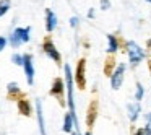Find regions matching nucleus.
<instances>
[{
    "label": "nucleus",
    "instance_id": "obj_22",
    "mask_svg": "<svg viewBox=\"0 0 151 135\" xmlns=\"http://www.w3.org/2000/svg\"><path fill=\"white\" fill-rule=\"evenodd\" d=\"M70 25H72V26H76V25H78V18L73 17L72 20H70Z\"/></svg>",
    "mask_w": 151,
    "mask_h": 135
},
{
    "label": "nucleus",
    "instance_id": "obj_9",
    "mask_svg": "<svg viewBox=\"0 0 151 135\" xmlns=\"http://www.w3.org/2000/svg\"><path fill=\"white\" fill-rule=\"evenodd\" d=\"M36 108H37V121H39L41 135H47V134H46V127H44V117H42V103H41V99H37V101H36Z\"/></svg>",
    "mask_w": 151,
    "mask_h": 135
},
{
    "label": "nucleus",
    "instance_id": "obj_12",
    "mask_svg": "<svg viewBox=\"0 0 151 135\" xmlns=\"http://www.w3.org/2000/svg\"><path fill=\"white\" fill-rule=\"evenodd\" d=\"M75 127L76 129V124H75V121H73V117H72V114H65V119H63V132H72V129Z\"/></svg>",
    "mask_w": 151,
    "mask_h": 135
},
{
    "label": "nucleus",
    "instance_id": "obj_19",
    "mask_svg": "<svg viewBox=\"0 0 151 135\" xmlns=\"http://www.w3.org/2000/svg\"><path fill=\"white\" fill-rule=\"evenodd\" d=\"M13 62L17 64V65H23L24 60H23V57H21V56H13Z\"/></svg>",
    "mask_w": 151,
    "mask_h": 135
},
{
    "label": "nucleus",
    "instance_id": "obj_18",
    "mask_svg": "<svg viewBox=\"0 0 151 135\" xmlns=\"http://www.w3.org/2000/svg\"><path fill=\"white\" fill-rule=\"evenodd\" d=\"M8 91H10V93H15V95H17V93L20 91V88H18L17 83H8Z\"/></svg>",
    "mask_w": 151,
    "mask_h": 135
},
{
    "label": "nucleus",
    "instance_id": "obj_16",
    "mask_svg": "<svg viewBox=\"0 0 151 135\" xmlns=\"http://www.w3.org/2000/svg\"><path fill=\"white\" fill-rule=\"evenodd\" d=\"M143 135H151V112L146 114V125L143 129Z\"/></svg>",
    "mask_w": 151,
    "mask_h": 135
},
{
    "label": "nucleus",
    "instance_id": "obj_20",
    "mask_svg": "<svg viewBox=\"0 0 151 135\" xmlns=\"http://www.w3.org/2000/svg\"><path fill=\"white\" fill-rule=\"evenodd\" d=\"M101 7H102V10H107L111 7V2L109 0H101Z\"/></svg>",
    "mask_w": 151,
    "mask_h": 135
},
{
    "label": "nucleus",
    "instance_id": "obj_11",
    "mask_svg": "<svg viewBox=\"0 0 151 135\" xmlns=\"http://www.w3.org/2000/svg\"><path fill=\"white\" fill-rule=\"evenodd\" d=\"M46 15H47V25H46V28H47V31L50 33V31H54V30H55V26H57V18H55V15H54L52 10H47Z\"/></svg>",
    "mask_w": 151,
    "mask_h": 135
},
{
    "label": "nucleus",
    "instance_id": "obj_27",
    "mask_svg": "<svg viewBox=\"0 0 151 135\" xmlns=\"http://www.w3.org/2000/svg\"><path fill=\"white\" fill-rule=\"evenodd\" d=\"M146 2H150V4H151V0H146Z\"/></svg>",
    "mask_w": 151,
    "mask_h": 135
},
{
    "label": "nucleus",
    "instance_id": "obj_26",
    "mask_svg": "<svg viewBox=\"0 0 151 135\" xmlns=\"http://www.w3.org/2000/svg\"><path fill=\"white\" fill-rule=\"evenodd\" d=\"M73 135H80V132H76V134H73Z\"/></svg>",
    "mask_w": 151,
    "mask_h": 135
},
{
    "label": "nucleus",
    "instance_id": "obj_5",
    "mask_svg": "<svg viewBox=\"0 0 151 135\" xmlns=\"http://www.w3.org/2000/svg\"><path fill=\"white\" fill-rule=\"evenodd\" d=\"M23 67H24V72H26V78H28V83L29 85H33L34 82V67H33V60H31V56L29 54H26V56H23Z\"/></svg>",
    "mask_w": 151,
    "mask_h": 135
},
{
    "label": "nucleus",
    "instance_id": "obj_14",
    "mask_svg": "<svg viewBox=\"0 0 151 135\" xmlns=\"http://www.w3.org/2000/svg\"><path fill=\"white\" fill-rule=\"evenodd\" d=\"M107 41H109V47H107V51L109 52H115V51L119 49V43H117V39H115L112 34H109L107 36Z\"/></svg>",
    "mask_w": 151,
    "mask_h": 135
},
{
    "label": "nucleus",
    "instance_id": "obj_25",
    "mask_svg": "<svg viewBox=\"0 0 151 135\" xmlns=\"http://www.w3.org/2000/svg\"><path fill=\"white\" fill-rule=\"evenodd\" d=\"M85 135H91V132H86V134Z\"/></svg>",
    "mask_w": 151,
    "mask_h": 135
},
{
    "label": "nucleus",
    "instance_id": "obj_10",
    "mask_svg": "<svg viewBox=\"0 0 151 135\" xmlns=\"http://www.w3.org/2000/svg\"><path fill=\"white\" fill-rule=\"evenodd\" d=\"M50 93H52L54 96H59V98H62V95H63V82H62L60 78H55V80H54V85H52Z\"/></svg>",
    "mask_w": 151,
    "mask_h": 135
},
{
    "label": "nucleus",
    "instance_id": "obj_1",
    "mask_svg": "<svg viewBox=\"0 0 151 135\" xmlns=\"http://www.w3.org/2000/svg\"><path fill=\"white\" fill-rule=\"evenodd\" d=\"M65 82H67V103H68L70 108V114H72L73 121L76 124V129H78V117L75 114V99H73V80H72V72H70V65L67 64L65 65Z\"/></svg>",
    "mask_w": 151,
    "mask_h": 135
},
{
    "label": "nucleus",
    "instance_id": "obj_7",
    "mask_svg": "<svg viewBox=\"0 0 151 135\" xmlns=\"http://www.w3.org/2000/svg\"><path fill=\"white\" fill-rule=\"evenodd\" d=\"M85 60H80L76 67V83L80 88H85Z\"/></svg>",
    "mask_w": 151,
    "mask_h": 135
},
{
    "label": "nucleus",
    "instance_id": "obj_3",
    "mask_svg": "<svg viewBox=\"0 0 151 135\" xmlns=\"http://www.w3.org/2000/svg\"><path fill=\"white\" fill-rule=\"evenodd\" d=\"M12 46L18 47L21 43H28L29 41V28H17L12 34Z\"/></svg>",
    "mask_w": 151,
    "mask_h": 135
},
{
    "label": "nucleus",
    "instance_id": "obj_24",
    "mask_svg": "<svg viewBox=\"0 0 151 135\" xmlns=\"http://www.w3.org/2000/svg\"><path fill=\"white\" fill-rule=\"evenodd\" d=\"M135 135H143V129H138V130L135 132Z\"/></svg>",
    "mask_w": 151,
    "mask_h": 135
},
{
    "label": "nucleus",
    "instance_id": "obj_17",
    "mask_svg": "<svg viewBox=\"0 0 151 135\" xmlns=\"http://www.w3.org/2000/svg\"><path fill=\"white\" fill-rule=\"evenodd\" d=\"M143 95H145L143 86H141L140 83H137V93H135V99H137V101H141V99H143Z\"/></svg>",
    "mask_w": 151,
    "mask_h": 135
},
{
    "label": "nucleus",
    "instance_id": "obj_23",
    "mask_svg": "<svg viewBox=\"0 0 151 135\" xmlns=\"http://www.w3.org/2000/svg\"><path fill=\"white\" fill-rule=\"evenodd\" d=\"M93 17H94V10H89L88 12V18H93Z\"/></svg>",
    "mask_w": 151,
    "mask_h": 135
},
{
    "label": "nucleus",
    "instance_id": "obj_4",
    "mask_svg": "<svg viewBox=\"0 0 151 135\" xmlns=\"http://www.w3.org/2000/svg\"><path fill=\"white\" fill-rule=\"evenodd\" d=\"M124 72H125V65L120 64L117 65V69L112 72V77H111V86L114 90H119L122 86V82H124Z\"/></svg>",
    "mask_w": 151,
    "mask_h": 135
},
{
    "label": "nucleus",
    "instance_id": "obj_2",
    "mask_svg": "<svg viewBox=\"0 0 151 135\" xmlns=\"http://www.w3.org/2000/svg\"><path fill=\"white\" fill-rule=\"evenodd\" d=\"M127 52H128V59H130L132 65H138L145 59V51L137 43H133V41L127 43Z\"/></svg>",
    "mask_w": 151,
    "mask_h": 135
},
{
    "label": "nucleus",
    "instance_id": "obj_21",
    "mask_svg": "<svg viewBox=\"0 0 151 135\" xmlns=\"http://www.w3.org/2000/svg\"><path fill=\"white\" fill-rule=\"evenodd\" d=\"M5 44H7V39H5V38H0V51L5 47Z\"/></svg>",
    "mask_w": 151,
    "mask_h": 135
},
{
    "label": "nucleus",
    "instance_id": "obj_8",
    "mask_svg": "<svg viewBox=\"0 0 151 135\" xmlns=\"http://www.w3.org/2000/svg\"><path fill=\"white\" fill-rule=\"evenodd\" d=\"M127 111H128V119L132 122H135L138 119V116H140V104L138 103H130L127 106Z\"/></svg>",
    "mask_w": 151,
    "mask_h": 135
},
{
    "label": "nucleus",
    "instance_id": "obj_6",
    "mask_svg": "<svg viewBox=\"0 0 151 135\" xmlns=\"http://www.w3.org/2000/svg\"><path fill=\"white\" fill-rule=\"evenodd\" d=\"M44 51H46V54L54 60V62H57V64L60 62V54H59V51L55 49V46L52 44V41H46V43H44Z\"/></svg>",
    "mask_w": 151,
    "mask_h": 135
},
{
    "label": "nucleus",
    "instance_id": "obj_15",
    "mask_svg": "<svg viewBox=\"0 0 151 135\" xmlns=\"http://www.w3.org/2000/svg\"><path fill=\"white\" fill-rule=\"evenodd\" d=\"M10 10V0H0V17H4Z\"/></svg>",
    "mask_w": 151,
    "mask_h": 135
},
{
    "label": "nucleus",
    "instance_id": "obj_13",
    "mask_svg": "<svg viewBox=\"0 0 151 135\" xmlns=\"http://www.w3.org/2000/svg\"><path fill=\"white\" fill-rule=\"evenodd\" d=\"M18 109H20V112L23 116H29V112H31L29 104H28L26 99H20V101H18Z\"/></svg>",
    "mask_w": 151,
    "mask_h": 135
}]
</instances>
